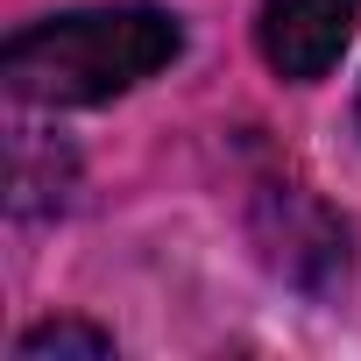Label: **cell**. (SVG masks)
<instances>
[{"mask_svg":"<svg viewBox=\"0 0 361 361\" xmlns=\"http://www.w3.org/2000/svg\"><path fill=\"white\" fill-rule=\"evenodd\" d=\"M354 22H361V0H262L255 8V50L276 78L312 85L340 64Z\"/></svg>","mask_w":361,"mask_h":361,"instance_id":"2","label":"cell"},{"mask_svg":"<svg viewBox=\"0 0 361 361\" xmlns=\"http://www.w3.org/2000/svg\"><path fill=\"white\" fill-rule=\"evenodd\" d=\"M43 354H114V333L78 326V319H50V326H29L15 340V361H43Z\"/></svg>","mask_w":361,"mask_h":361,"instance_id":"3","label":"cell"},{"mask_svg":"<svg viewBox=\"0 0 361 361\" xmlns=\"http://www.w3.org/2000/svg\"><path fill=\"white\" fill-rule=\"evenodd\" d=\"M185 29L163 8H78L22 29L0 50V78L29 106H99L170 71Z\"/></svg>","mask_w":361,"mask_h":361,"instance_id":"1","label":"cell"}]
</instances>
